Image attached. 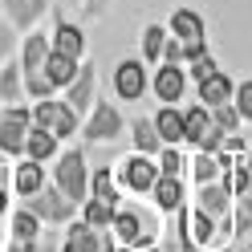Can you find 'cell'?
<instances>
[{"mask_svg": "<svg viewBox=\"0 0 252 252\" xmlns=\"http://www.w3.org/2000/svg\"><path fill=\"white\" fill-rule=\"evenodd\" d=\"M86 159H82V151H69V155H61L57 159V187L65 191L73 203H82L86 199Z\"/></svg>", "mask_w": 252, "mask_h": 252, "instance_id": "cell-1", "label": "cell"}, {"mask_svg": "<svg viewBox=\"0 0 252 252\" xmlns=\"http://www.w3.org/2000/svg\"><path fill=\"white\" fill-rule=\"evenodd\" d=\"M33 126H45V130H53L57 138H69L77 130V114H73V106H65V102H37Z\"/></svg>", "mask_w": 252, "mask_h": 252, "instance_id": "cell-2", "label": "cell"}, {"mask_svg": "<svg viewBox=\"0 0 252 252\" xmlns=\"http://www.w3.org/2000/svg\"><path fill=\"white\" fill-rule=\"evenodd\" d=\"M29 126H33V110H21V106L4 110V118H0V151H8V155L25 151Z\"/></svg>", "mask_w": 252, "mask_h": 252, "instance_id": "cell-3", "label": "cell"}, {"mask_svg": "<svg viewBox=\"0 0 252 252\" xmlns=\"http://www.w3.org/2000/svg\"><path fill=\"white\" fill-rule=\"evenodd\" d=\"M114 94L122 102H138L147 94V65L143 61H122L114 69Z\"/></svg>", "mask_w": 252, "mask_h": 252, "instance_id": "cell-4", "label": "cell"}, {"mask_svg": "<svg viewBox=\"0 0 252 252\" xmlns=\"http://www.w3.org/2000/svg\"><path fill=\"white\" fill-rule=\"evenodd\" d=\"M114 236L122 244H130V248H147V244H155V232L143 224V216L138 212H114Z\"/></svg>", "mask_w": 252, "mask_h": 252, "instance_id": "cell-5", "label": "cell"}, {"mask_svg": "<svg viewBox=\"0 0 252 252\" xmlns=\"http://www.w3.org/2000/svg\"><path fill=\"white\" fill-rule=\"evenodd\" d=\"M29 199H33V212L41 220H49V224H65V220L73 216V199L61 191V187H57V191H45V187H41V191L29 195Z\"/></svg>", "mask_w": 252, "mask_h": 252, "instance_id": "cell-6", "label": "cell"}, {"mask_svg": "<svg viewBox=\"0 0 252 252\" xmlns=\"http://www.w3.org/2000/svg\"><path fill=\"white\" fill-rule=\"evenodd\" d=\"M171 33H175V37L183 41L187 57H195V53L203 49V21H199V12H191V8H179L175 17H171Z\"/></svg>", "mask_w": 252, "mask_h": 252, "instance_id": "cell-7", "label": "cell"}, {"mask_svg": "<svg viewBox=\"0 0 252 252\" xmlns=\"http://www.w3.org/2000/svg\"><path fill=\"white\" fill-rule=\"evenodd\" d=\"M155 179H159V167L151 163V155H130V159L122 163V183L130 187V191H151Z\"/></svg>", "mask_w": 252, "mask_h": 252, "instance_id": "cell-8", "label": "cell"}, {"mask_svg": "<svg viewBox=\"0 0 252 252\" xmlns=\"http://www.w3.org/2000/svg\"><path fill=\"white\" fill-rule=\"evenodd\" d=\"M118 130H122L118 110L110 106V102H98V106H94V114H90V122H86V138L106 143V138H118Z\"/></svg>", "mask_w": 252, "mask_h": 252, "instance_id": "cell-9", "label": "cell"}, {"mask_svg": "<svg viewBox=\"0 0 252 252\" xmlns=\"http://www.w3.org/2000/svg\"><path fill=\"white\" fill-rule=\"evenodd\" d=\"M183 86H187V73L179 65H171V61L155 73V94H159L163 102H179L183 98Z\"/></svg>", "mask_w": 252, "mask_h": 252, "instance_id": "cell-10", "label": "cell"}, {"mask_svg": "<svg viewBox=\"0 0 252 252\" xmlns=\"http://www.w3.org/2000/svg\"><path fill=\"white\" fill-rule=\"evenodd\" d=\"M155 203H159L163 212H179L183 208V183H179V175H163L159 171V179H155Z\"/></svg>", "mask_w": 252, "mask_h": 252, "instance_id": "cell-11", "label": "cell"}, {"mask_svg": "<svg viewBox=\"0 0 252 252\" xmlns=\"http://www.w3.org/2000/svg\"><path fill=\"white\" fill-rule=\"evenodd\" d=\"M45 77H49V82L53 86H69L73 82V77H77V69H82V65H77V57H69V53H49V57H45Z\"/></svg>", "mask_w": 252, "mask_h": 252, "instance_id": "cell-12", "label": "cell"}, {"mask_svg": "<svg viewBox=\"0 0 252 252\" xmlns=\"http://www.w3.org/2000/svg\"><path fill=\"white\" fill-rule=\"evenodd\" d=\"M53 151H57V134L53 130H45V126H29V138H25V155L29 159H53Z\"/></svg>", "mask_w": 252, "mask_h": 252, "instance_id": "cell-13", "label": "cell"}, {"mask_svg": "<svg viewBox=\"0 0 252 252\" xmlns=\"http://www.w3.org/2000/svg\"><path fill=\"white\" fill-rule=\"evenodd\" d=\"M155 130H159L163 147H175V143H183V114H179L175 106H163L159 114H155Z\"/></svg>", "mask_w": 252, "mask_h": 252, "instance_id": "cell-14", "label": "cell"}, {"mask_svg": "<svg viewBox=\"0 0 252 252\" xmlns=\"http://www.w3.org/2000/svg\"><path fill=\"white\" fill-rule=\"evenodd\" d=\"M232 98V82L224 73H208V77H199V102L203 106H220V102H228Z\"/></svg>", "mask_w": 252, "mask_h": 252, "instance_id": "cell-15", "label": "cell"}, {"mask_svg": "<svg viewBox=\"0 0 252 252\" xmlns=\"http://www.w3.org/2000/svg\"><path fill=\"white\" fill-rule=\"evenodd\" d=\"M228 199H232V187L212 179V183H203V191H199V208L208 216H224L228 212Z\"/></svg>", "mask_w": 252, "mask_h": 252, "instance_id": "cell-16", "label": "cell"}, {"mask_svg": "<svg viewBox=\"0 0 252 252\" xmlns=\"http://www.w3.org/2000/svg\"><path fill=\"white\" fill-rule=\"evenodd\" d=\"M73 252H102V232L90 228L86 220L82 224H69V240H65Z\"/></svg>", "mask_w": 252, "mask_h": 252, "instance_id": "cell-17", "label": "cell"}, {"mask_svg": "<svg viewBox=\"0 0 252 252\" xmlns=\"http://www.w3.org/2000/svg\"><path fill=\"white\" fill-rule=\"evenodd\" d=\"M90 102H94V69L82 65V69H77V77L69 82V106H73V110H86Z\"/></svg>", "mask_w": 252, "mask_h": 252, "instance_id": "cell-18", "label": "cell"}, {"mask_svg": "<svg viewBox=\"0 0 252 252\" xmlns=\"http://www.w3.org/2000/svg\"><path fill=\"white\" fill-rule=\"evenodd\" d=\"M208 130H212L208 106H191V110L183 114V138H187V143H199V138L208 134Z\"/></svg>", "mask_w": 252, "mask_h": 252, "instance_id": "cell-19", "label": "cell"}, {"mask_svg": "<svg viewBox=\"0 0 252 252\" xmlns=\"http://www.w3.org/2000/svg\"><path fill=\"white\" fill-rule=\"evenodd\" d=\"M41 187H45V171H41V163H37V159L21 163V167H17V191H21V195H37Z\"/></svg>", "mask_w": 252, "mask_h": 252, "instance_id": "cell-20", "label": "cell"}, {"mask_svg": "<svg viewBox=\"0 0 252 252\" xmlns=\"http://www.w3.org/2000/svg\"><path fill=\"white\" fill-rule=\"evenodd\" d=\"M53 49H57V53H69V57H82V49H86L82 29H73V25L61 21V25H57V37H53Z\"/></svg>", "mask_w": 252, "mask_h": 252, "instance_id": "cell-21", "label": "cell"}, {"mask_svg": "<svg viewBox=\"0 0 252 252\" xmlns=\"http://www.w3.org/2000/svg\"><path fill=\"white\" fill-rule=\"evenodd\" d=\"M45 57H49V45H45V37H41V33L25 37V57H21V69H25V73H37V69L45 65Z\"/></svg>", "mask_w": 252, "mask_h": 252, "instance_id": "cell-22", "label": "cell"}, {"mask_svg": "<svg viewBox=\"0 0 252 252\" xmlns=\"http://www.w3.org/2000/svg\"><path fill=\"white\" fill-rule=\"evenodd\" d=\"M134 143H138L143 155H159L163 151V138H159V130H155V122H147V118L134 122Z\"/></svg>", "mask_w": 252, "mask_h": 252, "instance_id": "cell-23", "label": "cell"}, {"mask_svg": "<svg viewBox=\"0 0 252 252\" xmlns=\"http://www.w3.org/2000/svg\"><path fill=\"white\" fill-rule=\"evenodd\" d=\"M86 224H90V228H106V224H114V203H106V199H90V203H86Z\"/></svg>", "mask_w": 252, "mask_h": 252, "instance_id": "cell-24", "label": "cell"}, {"mask_svg": "<svg viewBox=\"0 0 252 252\" xmlns=\"http://www.w3.org/2000/svg\"><path fill=\"white\" fill-rule=\"evenodd\" d=\"M37 224H41V216L29 208V212H21L17 220H12V232H17V240H25V244H37Z\"/></svg>", "mask_w": 252, "mask_h": 252, "instance_id": "cell-25", "label": "cell"}, {"mask_svg": "<svg viewBox=\"0 0 252 252\" xmlns=\"http://www.w3.org/2000/svg\"><path fill=\"white\" fill-rule=\"evenodd\" d=\"M163 45H167V33L159 25H151L147 33H143V53H147V61H159L163 57Z\"/></svg>", "mask_w": 252, "mask_h": 252, "instance_id": "cell-26", "label": "cell"}, {"mask_svg": "<svg viewBox=\"0 0 252 252\" xmlns=\"http://www.w3.org/2000/svg\"><path fill=\"white\" fill-rule=\"evenodd\" d=\"M8 12H12V21H17V25H29L41 12V0H8Z\"/></svg>", "mask_w": 252, "mask_h": 252, "instance_id": "cell-27", "label": "cell"}, {"mask_svg": "<svg viewBox=\"0 0 252 252\" xmlns=\"http://www.w3.org/2000/svg\"><path fill=\"white\" fill-rule=\"evenodd\" d=\"M94 199L118 203V191H114V179H110V171H106V167L98 171V175H94Z\"/></svg>", "mask_w": 252, "mask_h": 252, "instance_id": "cell-28", "label": "cell"}, {"mask_svg": "<svg viewBox=\"0 0 252 252\" xmlns=\"http://www.w3.org/2000/svg\"><path fill=\"white\" fill-rule=\"evenodd\" d=\"M236 232L248 236L252 232V187L248 191H240V212H236Z\"/></svg>", "mask_w": 252, "mask_h": 252, "instance_id": "cell-29", "label": "cell"}, {"mask_svg": "<svg viewBox=\"0 0 252 252\" xmlns=\"http://www.w3.org/2000/svg\"><path fill=\"white\" fill-rule=\"evenodd\" d=\"M191 240L195 244H212V216L208 212H195V220H191Z\"/></svg>", "mask_w": 252, "mask_h": 252, "instance_id": "cell-30", "label": "cell"}, {"mask_svg": "<svg viewBox=\"0 0 252 252\" xmlns=\"http://www.w3.org/2000/svg\"><path fill=\"white\" fill-rule=\"evenodd\" d=\"M216 175H220V163H216V155H208V151H203L199 159H195V179H199V183H212Z\"/></svg>", "mask_w": 252, "mask_h": 252, "instance_id": "cell-31", "label": "cell"}, {"mask_svg": "<svg viewBox=\"0 0 252 252\" xmlns=\"http://www.w3.org/2000/svg\"><path fill=\"white\" fill-rule=\"evenodd\" d=\"M187 61H191V77H195V82H199V77H208V73H216V57L208 49H199L195 57H187Z\"/></svg>", "mask_w": 252, "mask_h": 252, "instance_id": "cell-32", "label": "cell"}, {"mask_svg": "<svg viewBox=\"0 0 252 252\" xmlns=\"http://www.w3.org/2000/svg\"><path fill=\"white\" fill-rule=\"evenodd\" d=\"M212 110H216V126H220V130H236V122H240V110H236V106L220 102V106H212Z\"/></svg>", "mask_w": 252, "mask_h": 252, "instance_id": "cell-33", "label": "cell"}, {"mask_svg": "<svg viewBox=\"0 0 252 252\" xmlns=\"http://www.w3.org/2000/svg\"><path fill=\"white\" fill-rule=\"evenodd\" d=\"M159 171H163V175H179V171H183V159H179L175 147H163L159 151Z\"/></svg>", "mask_w": 252, "mask_h": 252, "instance_id": "cell-34", "label": "cell"}, {"mask_svg": "<svg viewBox=\"0 0 252 252\" xmlns=\"http://www.w3.org/2000/svg\"><path fill=\"white\" fill-rule=\"evenodd\" d=\"M57 86L49 82V77H45V69H37V73H29V94H33V98H49Z\"/></svg>", "mask_w": 252, "mask_h": 252, "instance_id": "cell-35", "label": "cell"}, {"mask_svg": "<svg viewBox=\"0 0 252 252\" xmlns=\"http://www.w3.org/2000/svg\"><path fill=\"white\" fill-rule=\"evenodd\" d=\"M17 94H21L17 69H4V73H0V98H4V102H17Z\"/></svg>", "mask_w": 252, "mask_h": 252, "instance_id": "cell-36", "label": "cell"}, {"mask_svg": "<svg viewBox=\"0 0 252 252\" xmlns=\"http://www.w3.org/2000/svg\"><path fill=\"white\" fill-rule=\"evenodd\" d=\"M232 94H236V110H240V118H252V82L236 86Z\"/></svg>", "mask_w": 252, "mask_h": 252, "instance_id": "cell-37", "label": "cell"}, {"mask_svg": "<svg viewBox=\"0 0 252 252\" xmlns=\"http://www.w3.org/2000/svg\"><path fill=\"white\" fill-rule=\"evenodd\" d=\"M220 143H224V130H220V126H212L208 134L199 138V151H208V155H216L220 151Z\"/></svg>", "mask_w": 252, "mask_h": 252, "instance_id": "cell-38", "label": "cell"}, {"mask_svg": "<svg viewBox=\"0 0 252 252\" xmlns=\"http://www.w3.org/2000/svg\"><path fill=\"white\" fill-rule=\"evenodd\" d=\"M8 45H12V37H8V29H4V25H0V61H4V57H8Z\"/></svg>", "mask_w": 252, "mask_h": 252, "instance_id": "cell-39", "label": "cell"}, {"mask_svg": "<svg viewBox=\"0 0 252 252\" xmlns=\"http://www.w3.org/2000/svg\"><path fill=\"white\" fill-rule=\"evenodd\" d=\"M4 203H8V195H4V187H0V212H4Z\"/></svg>", "mask_w": 252, "mask_h": 252, "instance_id": "cell-40", "label": "cell"}, {"mask_svg": "<svg viewBox=\"0 0 252 252\" xmlns=\"http://www.w3.org/2000/svg\"><path fill=\"white\" fill-rule=\"evenodd\" d=\"M138 252H155V248H151V244H147V248H138Z\"/></svg>", "mask_w": 252, "mask_h": 252, "instance_id": "cell-41", "label": "cell"}, {"mask_svg": "<svg viewBox=\"0 0 252 252\" xmlns=\"http://www.w3.org/2000/svg\"><path fill=\"white\" fill-rule=\"evenodd\" d=\"M0 228H4V224H0ZM0 240H4V232H0Z\"/></svg>", "mask_w": 252, "mask_h": 252, "instance_id": "cell-42", "label": "cell"}, {"mask_svg": "<svg viewBox=\"0 0 252 252\" xmlns=\"http://www.w3.org/2000/svg\"><path fill=\"white\" fill-rule=\"evenodd\" d=\"M41 252H53V248H41Z\"/></svg>", "mask_w": 252, "mask_h": 252, "instance_id": "cell-43", "label": "cell"}, {"mask_svg": "<svg viewBox=\"0 0 252 252\" xmlns=\"http://www.w3.org/2000/svg\"><path fill=\"white\" fill-rule=\"evenodd\" d=\"M0 102H4V98H0Z\"/></svg>", "mask_w": 252, "mask_h": 252, "instance_id": "cell-44", "label": "cell"}]
</instances>
